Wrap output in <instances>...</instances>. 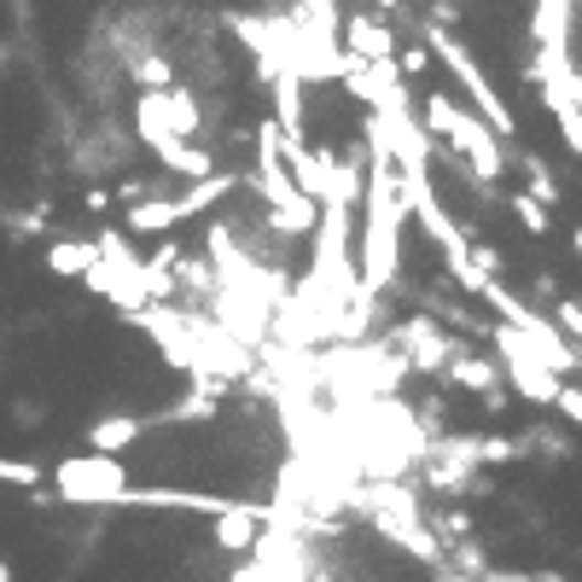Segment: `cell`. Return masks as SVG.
Listing matches in <instances>:
<instances>
[{
    "label": "cell",
    "mask_w": 582,
    "mask_h": 582,
    "mask_svg": "<svg viewBox=\"0 0 582 582\" xmlns=\"http://www.w3.org/2000/svg\"><path fill=\"white\" fill-rule=\"evenodd\" d=\"M402 227H408V186L402 170H390L385 152H367V181H362V262L356 280L362 291H390L402 274Z\"/></svg>",
    "instance_id": "6da1fadb"
},
{
    "label": "cell",
    "mask_w": 582,
    "mask_h": 582,
    "mask_svg": "<svg viewBox=\"0 0 582 582\" xmlns=\"http://www.w3.org/2000/svg\"><path fill=\"white\" fill-rule=\"evenodd\" d=\"M344 507H356L385 542H397L402 553L420 559V565H443V542L431 536L425 513H420V495H413L402 477H390V484H356L344 495Z\"/></svg>",
    "instance_id": "7a4b0ae2"
},
{
    "label": "cell",
    "mask_w": 582,
    "mask_h": 582,
    "mask_svg": "<svg viewBox=\"0 0 582 582\" xmlns=\"http://www.w3.org/2000/svg\"><path fill=\"white\" fill-rule=\"evenodd\" d=\"M425 117V134L431 140H449L454 146V158L472 170V181H484V186H495L507 175V146L495 140L484 122H477V111H466L461 99H449V94H425V106H420Z\"/></svg>",
    "instance_id": "3957f363"
},
{
    "label": "cell",
    "mask_w": 582,
    "mask_h": 582,
    "mask_svg": "<svg viewBox=\"0 0 582 582\" xmlns=\"http://www.w3.org/2000/svg\"><path fill=\"white\" fill-rule=\"evenodd\" d=\"M245 186L268 204V227H274V234H291V239L315 234L321 211L298 193V186H291L285 163H280V129H274V122H257V175H245Z\"/></svg>",
    "instance_id": "277c9868"
},
{
    "label": "cell",
    "mask_w": 582,
    "mask_h": 582,
    "mask_svg": "<svg viewBox=\"0 0 582 582\" xmlns=\"http://www.w3.org/2000/svg\"><path fill=\"white\" fill-rule=\"evenodd\" d=\"M425 53H436V58H443V71H449V76H454V82H461V88L472 94V111H477V122H484V129L507 146V140L518 134V117L507 111V99L495 94V82L484 76V65H477V58L466 53V41L454 35V30H436V24H425Z\"/></svg>",
    "instance_id": "5b68a950"
},
{
    "label": "cell",
    "mask_w": 582,
    "mask_h": 582,
    "mask_svg": "<svg viewBox=\"0 0 582 582\" xmlns=\"http://www.w3.org/2000/svg\"><path fill=\"white\" fill-rule=\"evenodd\" d=\"M268 30H274V47H280L285 71L298 82H338V65H344L338 35H326L321 24H309L298 7L280 12V18H268Z\"/></svg>",
    "instance_id": "8992f818"
},
{
    "label": "cell",
    "mask_w": 582,
    "mask_h": 582,
    "mask_svg": "<svg viewBox=\"0 0 582 582\" xmlns=\"http://www.w3.org/2000/svg\"><path fill=\"white\" fill-rule=\"evenodd\" d=\"M53 484H58V502L71 507H122V489H129V472L111 454H65L53 466Z\"/></svg>",
    "instance_id": "52a82bcc"
},
{
    "label": "cell",
    "mask_w": 582,
    "mask_h": 582,
    "mask_svg": "<svg viewBox=\"0 0 582 582\" xmlns=\"http://www.w3.org/2000/svg\"><path fill=\"white\" fill-rule=\"evenodd\" d=\"M390 349H397L408 367H420V373H443L454 356H461V338H454V332H443L431 315H413V321L397 326Z\"/></svg>",
    "instance_id": "ba28073f"
},
{
    "label": "cell",
    "mask_w": 582,
    "mask_h": 582,
    "mask_svg": "<svg viewBox=\"0 0 582 582\" xmlns=\"http://www.w3.org/2000/svg\"><path fill=\"white\" fill-rule=\"evenodd\" d=\"M338 47L349 58H362V65H385V58H397V30H390L379 12L349 7L344 24H338Z\"/></svg>",
    "instance_id": "9c48e42d"
},
{
    "label": "cell",
    "mask_w": 582,
    "mask_h": 582,
    "mask_svg": "<svg viewBox=\"0 0 582 582\" xmlns=\"http://www.w3.org/2000/svg\"><path fill=\"white\" fill-rule=\"evenodd\" d=\"M443 379H454V385H461V390H472V397L477 402H489V408H502L507 397H502V367H495L489 356H472V349L461 344V356H454L449 367H443Z\"/></svg>",
    "instance_id": "30bf717a"
},
{
    "label": "cell",
    "mask_w": 582,
    "mask_h": 582,
    "mask_svg": "<svg viewBox=\"0 0 582 582\" xmlns=\"http://www.w3.org/2000/svg\"><path fill=\"white\" fill-rule=\"evenodd\" d=\"M576 30V0H530V35L542 53H571Z\"/></svg>",
    "instance_id": "8fae6325"
},
{
    "label": "cell",
    "mask_w": 582,
    "mask_h": 582,
    "mask_svg": "<svg viewBox=\"0 0 582 582\" xmlns=\"http://www.w3.org/2000/svg\"><path fill=\"white\" fill-rule=\"evenodd\" d=\"M274 525V507H257V502H234L222 518H216V542L227 553H239V548H257V536Z\"/></svg>",
    "instance_id": "7c38bea8"
},
{
    "label": "cell",
    "mask_w": 582,
    "mask_h": 582,
    "mask_svg": "<svg viewBox=\"0 0 582 582\" xmlns=\"http://www.w3.org/2000/svg\"><path fill=\"white\" fill-rule=\"evenodd\" d=\"M122 507H175V513H211V518H222L227 507V495H204V489H122Z\"/></svg>",
    "instance_id": "4fadbf2b"
},
{
    "label": "cell",
    "mask_w": 582,
    "mask_h": 582,
    "mask_svg": "<svg viewBox=\"0 0 582 582\" xmlns=\"http://www.w3.org/2000/svg\"><path fill=\"white\" fill-rule=\"evenodd\" d=\"M152 431V420H146V413H106V420H94L88 425V454H117L129 449V443H140V436Z\"/></svg>",
    "instance_id": "5bb4252c"
},
{
    "label": "cell",
    "mask_w": 582,
    "mask_h": 582,
    "mask_svg": "<svg viewBox=\"0 0 582 582\" xmlns=\"http://www.w3.org/2000/svg\"><path fill=\"white\" fill-rule=\"evenodd\" d=\"M152 152H158V163L170 175H186V181H204V175H216V158L204 152V146H193V140H152Z\"/></svg>",
    "instance_id": "9a60e30c"
},
{
    "label": "cell",
    "mask_w": 582,
    "mask_h": 582,
    "mask_svg": "<svg viewBox=\"0 0 582 582\" xmlns=\"http://www.w3.org/2000/svg\"><path fill=\"white\" fill-rule=\"evenodd\" d=\"M234 186H239V175H222V170H216V175H204V181H193L181 198H170V204H175V222H186V216H204L211 204H222L227 193H234Z\"/></svg>",
    "instance_id": "2e32d148"
},
{
    "label": "cell",
    "mask_w": 582,
    "mask_h": 582,
    "mask_svg": "<svg viewBox=\"0 0 582 582\" xmlns=\"http://www.w3.org/2000/svg\"><path fill=\"white\" fill-rule=\"evenodd\" d=\"M163 129H170V140H193L204 129V111H198V99L186 94V88L163 94Z\"/></svg>",
    "instance_id": "e0dca14e"
},
{
    "label": "cell",
    "mask_w": 582,
    "mask_h": 582,
    "mask_svg": "<svg viewBox=\"0 0 582 582\" xmlns=\"http://www.w3.org/2000/svg\"><path fill=\"white\" fill-rule=\"evenodd\" d=\"M99 262V251H94V239H53L47 245V268L53 274H88V268Z\"/></svg>",
    "instance_id": "ac0fdd59"
},
{
    "label": "cell",
    "mask_w": 582,
    "mask_h": 582,
    "mask_svg": "<svg viewBox=\"0 0 582 582\" xmlns=\"http://www.w3.org/2000/svg\"><path fill=\"white\" fill-rule=\"evenodd\" d=\"M425 484L443 495H484V477L472 466H454V461H425Z\"/></svg>",
    "instance_id": "d6986e66"
},
{
    "label": "cell",
    "mask_w": 582,
    "mask_h": 582,
    "mask_svg": "<svg viewBox=\"0 0 582 582\" xmlns=\"http://www.w3.org/2000/svg\"><path fill=\"white\" fill-rule=\"evenodd\" d=\"M122 222H129V234H170L175 227V204L170 198H140L122 211Z\"/></svg>",
    "instance_id": "ffe728a7"
},
{
    "label": "cell",
    "mask_w": 582,
    "mask_h": 582,
    "mask_svg": "<svg viewBox=\"0 0 582 582\" xmlns=\"http://www.w3.org/2000/svg\"><path fill=\"white\" fill-rule=\"evenodd\" d=\"M513 163H518V170H525V181H530L525 193H530L536 204H542V211H553V204H559V181H553V170H548V163L536 158V152H518Z\"/></svg>",
    "instance_id": "44dd1931"
},
{
    "label": "cell",
    "mask_w": 582,
    "mask_h": 582,
    "mask_svg": "<svg viewBox=\"0 0 582 582\" xmlns=\"http://www.w3.org/2000/svg\"><path fill=\"white\" fill-rule=\"evenodd\" d=\"M129 76L140 82V94H163V88H175V65L163 53H140L129 58Z\"/></svg>",
    "instance_id": "7402d4cb"
},
{
    "label": "cell",
    "mask_w": 582,
    "mask_h": 582,
    "mask_svg": "<svg viewBox=\"0 0 582 582\" xmlns=\"http://www.w3.org/2000/svg\"><path fill=\"white\" fill-rule=\"evenodd\" d=\"M507 211H518V222H525V234H536V239H548L553 234V216L542 211V204H536L530 193H513L507 198Z\"/></svg>",
    "instance_id": "603a6c76"
},
{
    "label": "cell",
    "mask_w": 582,
    "mask_h": 582,
    "mask_svg": "<svg viewBox=\"0 0 582 582\" xmlns=\"http://www.w3.org/2000/svg\"><path fill=\"white\" fill-rule=\"evenodd\" d=\"M553 326H559V338H565L571 349H582V298H559L553 303Z\"/></svg>",
    "instance_id": "cb8c5ba5"
},
{
    "label": "cell",
    "mask_w": 582,
    "mask_h": 582,
    "mask_svg": "<svg viewBox=\"0 0 582 582\" xmlns=\"http://www.w3.org/2000/svg\"><path fill=\"white\" fill-rule=\"evenodd\" d=\"M298 12L309 18V24H321L326 35H338V24H344V7H338V0H298Z\"/></svg>",
    "instance_id": "d4e9b609"
},
{
    "label": "cell",
    "mask_w": 582,
    "mask_h": 582,
    "mask_svg": "<svg viewBox=\"0 0 582 582\" xmlns=\"http://www.w3.org/2000/svg\"><path fill=\"white\" fill-rule=\"evenodd\" d=\"M484 582H565L559 571H502V565H489Z\"/></svg>",
    "instance_id": "484cf974"
},
{
    "label": "cell",
    "mask_w": 582,
    "mask_h": 582,
    "mask_svg": "<svg viewBox=\"0 0 582 582\" xmlns=\"http://www.w3.org/2000/svg\"><path fill=\"white\" fill-rule=\"evenodd\" d=\"M0 484H41V466H30V461H0Z\"/></svg>",
    "instance_id": "4316f807"
},
{
    "label": "cell",
    "mask_w": 582,
    "mask_h": 582,
    "mask_svg": "<svg viewBox=\"0 0 582 582\" xmlns=\"http://www.w3.org/2000/svg\"><path fill=\"white\" fill-rule=\"evenodd\" d=\"M553 408L565 413L571 425H582V385H559V397H553Z\"/></svg>",
    "instance_id": "83f0119b"
},
{
    "label": "cell",
    "mask_w": 582,
    "mask_h": 582,
    "mask_svg": "<svg viewBox=\"0 0 582 582\" xmlns=\"http://www.w3.org/2000/svg\"><path fill=\"white\" fill-rule=\"evenodd\" d=\"M7 227H12V239H35V234H47V216L30 211V216H12Z\"/></svg>",
    "instance_id": "f1b7e54d"
},
{
    "label": "cell",
    "mask_w": 582,
    "mask_h": 582,
    "mask_svg": "<svg viewBox=\"0 0 582 582\" xmlns=\"http://www.w3.org/2000/svg\"><path fill=\"white\" fill-rule=\"evenodd\" d=\"M425 65H431V53H425V47H408V53H402V65H397V71H402V76L413 82V76H425Z\"/></svg>",
    "instance_id": "f546056e"
},
{
    "label": "cell",
    "mask_w": 582,
    "mask_h": 582,
    "mask_svg": "<svg viewBox=\"0 0 582 582\" xmlns=\"http://www.w3.org/2000/svg\"><path fill=\"white\" fill-rule=\"evenodd\" d=\"M559 134H565V146L582 158V117H576V111H571V117H559Z\"/></svg>",
    "instance_id": "4dcf8cb0"
},
{
    "label": "cell",
    "mask_w": 582,
    "mask_h": 582,
    "mask_svg": "<svg viewBox=\"0 0 582 582\" xmlns=\"http://www.w3.org/2000/svg\"><path fill=\"white\" fill-rule=\"evenodd\" d=\"M117 198H122V204H140V198H152V181H117Z\"/></svg>",
    "instance_id": "1f68e13d"
},
{
    "label": "cell",
    "mask_w": 582,
    "mask_h": 582,
    "mask_svg": "<svg viewBox=\"0 0 582 582\" xmlns=\"http://www.w3.org/2000/svg\"><path fill=\"white\" fill-rule=\"evenodd\" d=\"M402 7H408V0H367V12H379V18H385V12L402 18Z\"/></svg>",
    "instance_id": "d6a6232c"
},
{
    "label": "cell",
    "mask_w": 582,
    "mask_h": 582,
    "mask_svg": "<svg viewBox=\"0 0 582 582\" xmlns=\"http://www.w3.org/2000/svg\"><path fill=\"white\" fill-rule=\"evenodd\" d=\"M0 582H12V565H7V559H0Z\"/></svg>",
    "instance_id": "836d02e7"
},
{
    "label": "cell",
    "mask_w": 582,
    "mask_h": 582,
    "mask_svg": "<svg viewBox=\"0 0 582 582\" xmlns=\"http://www.w3.org/2000/svg\"><path fill=\"white\" fill-rule=\"evenodd\" d=\"M576 251H582V227H576Z\"/></svg>",
    "instance_id": "e575fe53"
},
{
    "label": "cell",
    "mask_w": 582,
    "mask_h": 582,
    "mask_svg": "<svg viewBox=\"0 0 582 582\" xmlns=\"http://www.w3.org/2000/svg\"><path fill=\"white\" fill-rule=\"evenodd\" d=\"M24 7H30V0H18V12H24Z\"/></svg>",
    "instance_id": "d590c367"
},
{
    "label": "cell",
    "mask_w": 582,
    "mask_h": 582,
    "mask_svg": "<svg viewBox=\"0 0 582 582\" xmlns=\"http://www.w3.org/2000/svg\"><path fill=\"white\" fill-rule=\"evenodd\" d=\"M449 7H454V0H449Z\"/></svg>",
    "instance_id": "8d00e7d4"
},
{
    "label": "cell",
    "mask_w": 582,
    "mask_h": 582,
    "mask_svg": "<svg viewBox=\"0 0 582 582\" xmlns=\"http://www.w3.org/2000/svg\"><path fill=\"white\" fill-rule=\"evenodd\" d=\"M576 7H582V0H576Z\"/></svg>",
    "instance_id": "74e56055"
}]
</instances>
